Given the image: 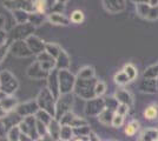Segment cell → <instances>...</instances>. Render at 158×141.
I'll return each instance as SVG.
<instances>
[{"label":"cell","instance_id":"6da1fadb","mask_svg":"<svg viewBox=\"0 0 158 141\" xmlns=\"http://www.w3.org/2000/svg\"><path fill=\"white\" fill-rule=\"evenodd\" d=\"M144 115L145 118H148V119H155L157 116V107H155V106L148 107L145 109Z\"/></svg>","mask_w":158,"mask_h":141},{"label":"cell","instance_id":"7a4b0ae2","mask_svg":"<svg viewBox=\"0 0 158 141\" xmlns=\"http://www.w3.org/2000/svg\"><path fill=\"white\" fill-rule=\"evenodd\" d=\"M72 21L74 22H80V21L83 20V13L81 12H79V11H76L74 13L72 14Z\"/></svg>","mask_w":158,"mask_h":141},{"label":"cell","instance_id":"3957f363","mask_svg":"<svg viewBox=\"0 0 158 141\" xmlns=\"http://www.w3.org/2000/svg\"><path fill=\"white\" fill-rule=\"evenodd\" d=\"M125 133L127 135H133L135 133H136V127H135L132 123H130V125L125 128Z\"/></svg>","mask_w":158,"mask_h":141},{"label":"cell","instance_id":"277c9868","mask_svg":"<svg viewBox=\"0 0 158 141\" xmlns=\"http://www.w3.org/2000/svg\"><path fill=\"white\" fill-rule=\"evenodd\" d=\"M78 141H79V140H78Z\"/></svg>","mask_w":158,"mask_h":141}]
</instances>
